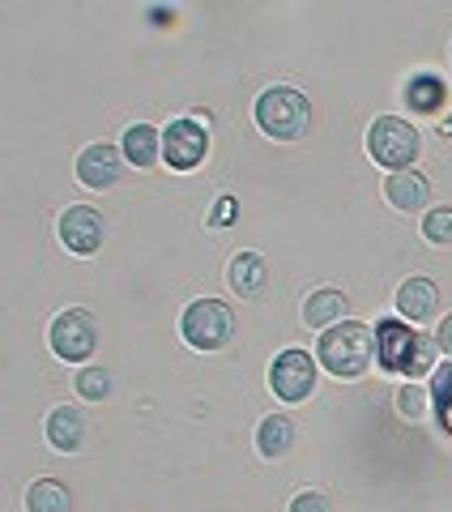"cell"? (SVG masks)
Returning a JSON list of instances; mask_svg holds the SVG:
<instances>
[{
    "label": "cell",
    "mask_w": 452,
    "mask_h": 512,
    "mask_svg": "<svg viewBox=\"0 0 452 512\" xmlns=\"http://www.w3.org/2000/svg\"><path fill=\"white\" fill-rule=\"evenodd\" d=\"M371 355H376V329H367L363 320H342V325L320 333L316 342L320 367L337 380H359L371 367Z\"/></svg>",
    "instance_id": "obj_1"
},
{
    "label": "cell",
    "mask_w": 452,
    "mask_h": 512,
    "mask_svg": "<svg viewBox=\"0 0 452 512\" xmlns=\"http://www.w3.org/2000/svg\"><path fill=\"white\" fill-rule=\"evenodd\" d=\"M435 346L431 338H423V333H414L406 320H380L376 325V359L384 372H393V376H427L435 372Z\"/></svg>",
    "instance_id": "obj_2"
},
{
    "label": "cell",
    "mask_w": 452,
    "mask_h": 512,
    "mask_svg": "<svg viewBox=\"0 0 452 512\" xmlns=\"http://www.w3.org/2000/svg\"><path fill=\"white\" fill-rule=\"evenodd\" d=\"M256 124L273 141H299L312 124V103L295 86H269L256 99Z\"/></svg>",
    "instance_id": "obj_3"
},
{
    "label": "cell",
    "mask_w": 452,
    "mask_h": 512,
    "mask_svg": "<svg viewBox=\"0 0 452 512\" xmlns=\"http://www.w3.org/2000/svg\"><path fill=\"white\" fill-rule=\"evenodd\" d=\"M367 150L371 158L384 167V171H410L418 150H423V137L410 120H397V116H380L376 124L367 128Z\"/></svg>",
    "instance_id": "obj_4"
},
{
    "label": "cell",
    "mask_w": 452,
    "mask_h": 512,
    "mask_svg": "<svg viewBox=\"0 0 452 512\" xmlns=\"http://www.w3.org/2000/svg\"><path fill=\"white\" fill-rule=\"evenodd\" d=\"M180 333H184V342L192 350H222L226 342H231V333H235V316L218 299H197V303H188L184 308Z\"/></svg>",
    "instance_id": "obj_5"
},
{
    "label": "cell",
    "mask_w": 452,
    "mask_h": 512,
    "mask_svg": "<svg viewBox=\"0 0 452 512\" xmlns=\"http://www.w3.org/2000/svg\"><path fill=\"white\" fill-rule=\"evenodd\" d=\"M47 342H52L56 359L86 363L94 350H99V320H94L86 308H64L52 320V329H47Z\"/></svg>",
    "instance_id": "obj_6"
},
{
    "label": "cell",
    "mask_w": 452,
    "mask_h": 512,
    "mask_svg": "<svg viewBox=\"0 0 452 512\" xmlns=\"http://www.w3.org/2000/svg\"><path fill=\"white\" fill-rule=\"evenodd\" d=\"M269 389L286 406L308 402L316 389V359L308 350H282V355L269 363Z\"/></svg>",
    "instance_id": "obj_7"
},
{
    "label": "cell",
    "mask_w": 452,
    "mask_h": 512,
    "mask_svg": "<svg viewBox=\"0 0 452 512\" xmlns=\"http://www.w3.org/2000/svg\"><path fill=\"white\" fill-rule=\"evenodd\" d=\"M209 154V133L201 120H171L163 128V163L175 167V171H192L201 167Z\"/></svg>",
    "instance_id": "obj_8"
},
{
    "label": "cell",
    "mask_w": 452,
    "mask_h": 512,
    "mask_svg": "<svg viewBox=\"0 0 452 512\" xmlns=\"http://www.w3.org/2000/svg\"><path fill=\"white\" fill-rule=\"evenodd\" d=\"M56 231L64 239V248L73 256H94L103 248V235H107V222L94 205H69L60 218H56Z\"/></svg>",
    "instance_id": "obj_9"
},
{
    "label": "cell",
    "mask_w": 452,
    "mask_h": 512,
    "mask_svg": "<svg viewBox=\"0 0 452 512\" xmlns=\"http://www.w3.org/2000/svg\"><path fill=\"white\" fill-rule=\"evenodd\" d=\"M120 175H124V154L116 146H107V141L86 146L82 154H77V180H82L86 188H94V192L116 188Z\"/></svg>",
    "instance_id": "obj_10"
},
{
    "label": "cell",
    "mask_w": 452,
    "mask_h": 512,
    "mask_svg": "<svg viewBox=\"0 0 452 512\" xmlns=\"http://www.w3.org/2000/svg\"><path fill=\"white\" fill-rule=\"evenodd\" d=\"M86 436H90V423L77 406H56L47 414V444H52L56 453H82Z\"/></svg>",
    "instance_id": "obj_11"
},
{
    "label": "cell",
    "mask_w": 452,
    "mask_h": 512,
    "mask_svg": "<svg viewBox=\"0 0 452 512\" xmlns=\"http://www.w3.org/2000/svg\"><path fill=\"white\" fill-rule=\"evenodd\" d=\"M435 308H440V286L431 278H406L397 286V316L401 320H431Z\"/></svg>",
    "instance_id": "obj_12"
},
{
    "label": "cell",
    "mask_w": 452,
    "mask_h": 512,
    "mask_svg": "<svg viewBox=\"0 0 452 512\" xmlns=\"http://www.w3.org/2000/svg\"><path fill=\"white\" fill-rule=\"evenodd\" d=\"M226 282H231V291L244 295V299L265 295V286H269V265H265V256H261V252H239L235 261L226 265Z\"/></svg>",
    "instance_id": "obj_13"
},
{
    "label": "cell",
    "mask_w": 452,
    "mask_h": 512,
    "mask_svg": "<svg viewBox=\"0 0 452 512\" xmlns=\"http://www.w3.org/2000/svg\"><path fill=\"white\" fill-rule=\"evenodd\" d=\"M384 197H389V205H397L401 214H414L431 201V184H427V175H418V171H393L389 180H384Z\"/></svg>",
    "instance_id": "obj_14"
},
{
    "label": "cell",
    "mask_w": 452,
    "mask_h": 512,
    "mask_svg": "<svg viewBox=\"0 0 452 512\" xmlns=\"http://www.w3.org/2000/svg\"><path fill=\"white\" fill-rule=\"evenodd\" d=\"M158 158H163V133L150 124H133L124 128V163H133L137 171H150L158 167Z\"/></svg>",
    "instance_id": "obj_15"
},
{
    "label": "cell",
    "mask_w": 452,
    "mask_h": 512,
    "mask_svg": "<svg viewBox=\"0 0 452 512\" xmlns=\"http://www.w3.org/2000/svg\"><path fill=\"white\" fill-rule=\"evenodd\" d=\"M346 312H350V303L342 291H316V295H308V303H303V325L325 333L333 325H342Z\"/></svg>",
    "instance_id": "obj_16"
},
{
    "label": "cell",
    "mask_w": 452,
    "mask_h": 512,
    "mask_svg": "<svg viewBox=\"0 0 452 512\" xmlns=\"http://www.w3.org/2000/svg\"><path fill=\"white\" fill-rule=\"evenodd\" d=\"M290 444H295V423L286 414H265L261 427H256V453L265 461H278L290 453Z\"/></svg>",
    "instance_id": "obj_17"
},
{
    "label": "cell",
    "mask_w": 452,
    "mask_h": 512,
    "mask_svg": "<svg viewBox=\"0 0 452 512\" xmlns=\"http://www.w3.org/2000/svg\"><path fill=\"white\" fill-rule=\"evenodd\" d=\"M26 512H73V491L60 478H35L26 487Z\"/></svg>",
    "instance_id": "obj_18"
},
{
    "label": "cell",
    "mask_w": 452,
    "mask_h": 512,
    "mask_svg": "<svg viewBox=\"0 0 452 512\" xmlns=\"http://www.w3.org/2000/svg\"><path fill=\"white\" fill-rule=\"evenodd\" d=\"M448 99V90L444 82L435 73H414L410 82H406V103L418 111V116H431V111H440Z\"/></svg>",
    "instance_id": "obj_19"
},
{
    "label": "cell",
    "mask_w": 452,
    "mask_h": 512,
    "mask_svg": "<svg viewBox=\"0 0 452 512\" xmlns=\"http://www.w3.org/2000/svg\"><path fill=\"white\" fill-rule=\"evenodd\" d=\"M431 410L435 423L444 427V436H452V359L431 372Z\"/></svg>",
    "instance_id": "obj_20"
},
{
    "label": "cell",
    "mask_w": 452,
    "mask_h": 512,
    "mask_svg": "<svg viewBox=\"0 0 452 512\" xmlns=\"http://www.w3.org/2000/svg\"><path fill=\"white\" fill-rule=\"evenodd\" d=\"M73 384H77V393H82L86 402H107L111 397V376L103 372V367H82Z\"/></svg>",
    "instance_id": "obj_21"
},
{
    "label": "cell",
    "mask_w": 452,
    "mask_h": 512,
    "mask_svg": "<svg viewBox=\"0 0 452 512\" xmlns=\"http://www.w3.org/2000/svg\"><path fill=\"white\" fill-rule=\"evenodd\" d=\"M427 406H431V397H427L423 384H401V389H397V414H401V419L418 423L427 414Z\"/></svg>",
    "instance_id": "obj_22"
},
{
    "label": "cell",
    "mask_w": 452,
    "mask_h": 512,
    "mask_svg": "<svg viewBox=\"0 0 452 512\" xmlns=\"http://www.w3.org/2000/svg\"><path fill=\"white\" fill-rule=\"evenodd\" d=\"M423 235L431 244H452V205H435L423 218Z\"/></svg>",
    "instance_id": "obj_23"
},
{
    "label": "cell",
    "mask_w": 452,
    "mask_h": 512,
    "mask_svg": "<svg viewBox=\"0 0 452 512\" xmlns=\"http://www.w3.org/2000/svg\"><path fill=\"white\" fill-rule=\"evenodd\" d=\"M286 512H333V504H329L320 491H303V495H295V500H290Z\"/></svg>",
    "instance_id": "obj_24"
},
{
    "label": "cell",
    "mask_w": 452,
    "mask_h": 512,
    "mask_svg": "<svg viewBox=\"0 0 452 512\" xmlns=\"http://www.w3.org/2000/svg\"><path fill=\"white\" fill-rule=\"evenodd\" d=\"M239 218V201L235 197H218L214 201V214H209V227H231Z\"/></svg>",
    "instance_id": "obj_25"
},
{
    "label": "cell",
    "mask_w": 452,
    "mask_h": 512,
    "mask_svg": "<svg viewBox=\"0 0 452 512\" xmlns=\"http://www.w3.org/2000/svg\"><path fill=\"white\" fill-rule=\"evenodd\" d=\"M435 346H440L444 355L452 359V316H444V320H440V329H435Z\"/></svg>",
    "instance_id": "obj_26"
},
{
    "label": "cell",
    "mask_w": 452,
    "mask_h": 512,
    "mask_svg": "<svg viewBox=\"0 0 452 512\" xmlns=\"http://www.w3.org/2000/svg\"><path fill=\"white\" fill-rule=\"evenodd\" d=\"M444 137H452V116H448V120H444Z\"/></svg>",
    "instance_id": "obj_27"
}]
</instances>
